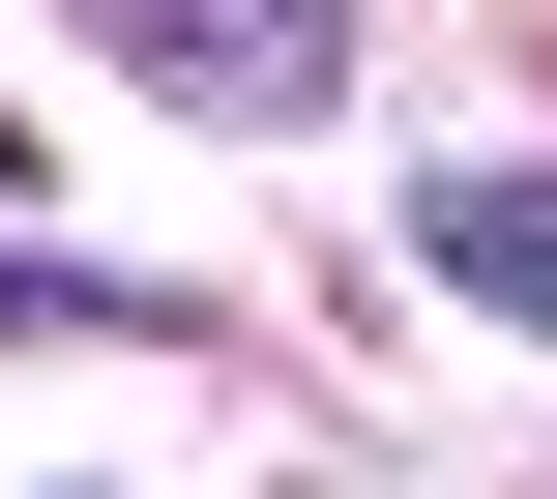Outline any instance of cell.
<instances>
[{
    "label": "cell",
    "mask_w": 557,
    "mask_h": 499,
    "mask_svg": "<svg viewBox=\"0 0 557 499\" xmlns=\"http://www.w3.org/2000/svg\"><path fill=\"white\" fill-rule=\"evenodd\" d=\"M88 59L176 88V118H323L352 88V0H88Z\"/></svg>",
    "instance_id": "6da1fadb"
},
{
    "label": "cell",
    "mask_w": 557,
    "mask_h": 499,
    "mask_svg": "<svg viewBox=\"0 0 557 499\" xmlns=\"http://www.w3.org/2000/svg\"><path fill=\"white\" fill-rule=\"evenodd\" d=\"M411 235H441V294H499V324L557 353V177H529V147H470V177H441Z\"/></svg>",
    "instance_id": "7a4b0ae2"
},
{
    "label": "cell",
    "mask_w": 557,
    "mask_h": 499,
    "mask_svg": "<svg viewBox=\"0 0 557 499\" xmlns=\"http://www.w3.org/2000/svg\"><path fill=\"white\" fill-rule=\"evenodd\" d=\"M0 206H29V118H0Z\"/></svg>",
    "instance_id": "3957f363"
}]
</instances>
